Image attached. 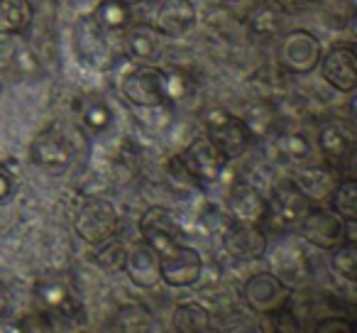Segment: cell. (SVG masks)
Masks as SVG:
<instances>
[{
	"instance_id": "6da1fadb",
	"label": "cell",
	"mask_w": 357,
	"mask_h": 333,
	"mask_svg": "<svg viewBox=\"0 0 357 333\" xmlns=\"http://www.w3.org/2000/svg\"><path fill=\"white\" fill-rule=\"evenodd\" d=\"M74 228L84 243L98 248L100 243L115 238L120 230V216L115 211L113 201L103 196H91L79 206L74 219Z\"/></svg>"
},
{
	"instance_id": "7a4b0ae2",
	"label": "cell",
	"mask_w": 357,
	"mask_h": 333,
	"mask_svg": "<svg viewBox=\"0 0 357 333\" xmlns=\"http://www.w3.org/2000/svg\"><path fill=\"white\" fill-rule=\"evenodd\" d=\"M206 138L220 149L225 159H238L248 152L252 142V130L248 128L243 118L228 113L223 108L206 110Z\"/></svg>"
},
{
	"instance_id": "3957f363",
	"label": "cell",
	"mask_w": 357,
	"mask_h": 333,
	"mask_svg": "<svg viewBox=\"0 0 357 333\" xmlns=\"http://www.w3.org/2000/svg\"><path fill=\"white\" fill-rule=\"evenodd\" d=\"M74 52L84 66L93 71H110L115 66V50L110 47V40L105 30L93 17H81L71 32Z\"/></svg>"
},
{
	"instance_id": "277c9868",
	"label": "cell",
	"mask_w": 357,
	"mask_h": 333,
	"mask_svg": "<svg viewBox=\"0 0 357 333\" xmlns=\"http://www.w3.org/2000/svg\"><path fill=\"white\" fill-rule=\"evenodd\" d=\"M243 302L259 316H277L291 302V287L272 272H257L243 284Z\"/></svg>"
},
{
	"instance_id": "5b68a950",
	"label": "cell",
	"mask_w": 357,
	"mask_h": 333,
	"mask_svg": "<svg viewBox=\"0 0 357 333\" xmlns=\"http://www.w3.org/2000/svg\"><path fill=\"white\" fill-rule=\"evenodd\" d=\"M308 209H311V201L296 189V184L282 182L272 191V199L267 201L262 223H267V228L274 233H289V230L298 228V221L303 219Z\"/></svg>"
},
{
	"instance_id": "8992f818",
	"label": "cell",
	"mask_w": 357,
	"mask_h": 333,
	"mask_svg": "<svg viewBox=\"0 0 357 333\" xmlns=\"http://www.w3.org/2000/svg\"><path fill=\"white\" fill-rule=\"evenodd\" d=\"M296 230L318 250H333L347 240V223L331 209H308Z\"/></svg>"
},
{
	"instance_id": "52a82bcc",
	"label": "cell",
	"mask_w": 357,
	"mask_h": 333,
	"mask_svg": "<svg viewBox=\"0 0 357 333\" xmlns=\"http://www.w3.org/2000/svg\"><path fill=\"white\" fill-rule=\"evenodd\" d=\"M178 162L184 164V170L189 172V177L196 184H213L220 179L228 159L220 154V149L206 135H199L191 140V145H186L184 152L178 154Z\"/></svg>"
},
{
	"instance_id": "ba28073f",
	"label": "cell",
	"mask_w": 357,
	"mask_h": 333,
	"mask_svg": "<svg viewBox=\"0 0 357 333\" xmlns=\"http://www.w3.org/2000/svg\"><path fill=\"white\" fill-rule=\"evenodd\" d=\"M323 57V45L313 32L291 30L282 37L279 47V64L291 74H311Z\"/></svg>"
},
{
	"instance_id": "9c48e42d",
	"label": "cell",
	"mask_w": 357,
	"mask_h": 333,
	"mask_svg": "<svg viewBox=\"0 0 357 333\" xmlns=\"http://www.w3.org/2000/svg\"><path fill=\"white\" fill-rule=\"evenodd\" d=\"M159 272H162V282H167L169 287H194L204 272V260L199 250L174 243L159 255Z\"/></svg>"
},
{
	"instance_id": "30bf717a",
	"label": "cell",
	"mask_w": 357,
	"mask_h": 333,
	"mask_svg": "<svg viewBox=\"0 0 357 333\" xmlns=\"http://www.w3.org/2000/svg\"><path fill=\"white\" fill-rule=\"evenodd\" d=\"M223 250L233 260L252 262L267 253V233L259 228V223L230 221L223 230Z\"/></svg>"
},
{
	"instance_id": "8fae6325",
	"label": "cell",
	"mask_w": 357,
	"mask_h": 333,
	"mask_svg": "<svg viewBox=\"0 0 357 333\" xmlns=\"http://www.w3.org/2000/svg\"><path fill=\"white\" fill-rule=\"evenodd\" d=\"M123 96L137 108H162L167 105L162 91V69L154 66H139V69L130 71L120 84Z\"/></svg>"
},
{
	"instance_id": "7c38bea8",
	"label": "cell",
	"mask_w": 357,
	"mask_h": 333,
	"mask_svg": "<svg viewBox=\"0 0 357 333\" xmlns=\"http://www.w3.org/2000/svg\"><path fill=\"white\" fill-rule=\"evenodd\" d=\"M139 233L142 240H147L159 255L164 250H169L174 243H178V235H181V223H178V216L172 209H164V206H149L147 211L139 219Z\"/></svg>"
},
{
	"instance_id": "4fadbf2b",
	"label": "cell",
	"mask_w": 357,
	"mask_h": 333,
	"mask_svg": "<svg viewBox=\"0 0 357 333\" xmlns=\"http://www.w3.org/2000/svg\"><path fill=\"white\" fill-rule=\"evenodd\" d=\"M71 159H74V147L69 145V140L56 130H45L42 135H37L32 142V162L40 170L50 172V175H61L69 170Z\"/></svg>"
},
{
	"instance_id": "5bb4252c",
	"label": "cell",
	"mask_w": 357,
	"mask_h": 333,
	"mask_svg": "<svg viewBox=\"0 0 357 333\" xmlns=\"http://www.w3.org/2000/svg\"><path fill=\"white\" fill-rule=\"evenodd\" d=\"M294 184L311 204H328L333 199V191L340 184V172L333 164L301 167L294 177Z\"/></svg>"
},
{
	"instance_id": "9a60e30c",
	"label": "cell",
	"mask_w": 357,
	"mask_h": 333,
	"mask_svg": "<svg viewBox=\"0 0 357 333\" xmlns=\"http://www.w3.org/2000/svg\"><path fill=\"white\" fill-rule=\"evenodd\" d=\"M321 74L340 94H352L357 89V57L350 47H335L331 54L321 57Z\"/></svg>"
},
{
	"instance_id": "2e32d148",
	"label": "cell",
	"mask_w": 357,
	"mask_h": 333,
	"mask_svg": "<svg viewBox=\"0 0 357 333\" xmlns=\"http://www.w3.org/2000/svg\"><path fill=\"white\" fill-rule=\"evenodd\" d=\"M125 272H128L130 282L139 289H154L162 282V272H159V253L147 243L132 245L128 250V258H125Z\"/></svg>"
},
{
	"instance_id": "e0dca14e",
	"label": "cell",
	"mask_w": 357,
	"mask_h": 333,
	"mask_svg": "<svg viewBox=\"0 0 357 333\" xmlns=\"http://www.w3.org/2000/svg\"><path fill=\"white\" fill-rule=\"evenodd\" d=\"M196 25V8L191 0H162L154 13V30L164 37H181Z\"/></svg>"
},
{
	"instance_id": "ac0fdd59",
	"label": "cell",
	"mask_w": 357,
	"mask_h": 333,
	"mask_svg": "<svg viewBox=\"0 0 357 333\" xmlns=\"http://www.w3.org/2000/svg\"><path fill=\"white\" fill-rule=\"evenodd\" d=\"M35 297L47 311L52 313H61L66 318H74L79 316L81 306H79V299H76L74 289L66 279H59V277H47V279H40L35 284Z\"/></svg>"
},
{
	"instance_id": "d6986e66",
	"label": "cell",
	"mask_w": 357,
	"mask_h": 333,
	"mask_svg": "<svg viewBox=\"0 0 357 333\" xmlns=\"http://www.w3.org/2000/svg\"><path fill=\"white\" fill-rule=\"evenodd\" d=\"M230 219L240 223H262L264 211H267V199L262 191L252 184H235L228 196Z\"/></svg>"
},
{
	"instance_id": "ffe728a7",
	"label": "cell",
	"mask_w": 357,
	"mask_h": 333,
	"mask_svg": "<svg viewBox=\"0 0 357 333\" xmlns=\"http://www.w3.org/2000/svg\"><path fill=\"white\" fill-rule=\"evenodd\" d=\"M32 17L35 8L30 0H0V35H22Z\"/></svg>"
},
{
	"instance_id": "44dd1931",
	"label": "cell",
	"mask_w": 357,
	"mask_h": 333,
	"mask_svg": "<svg viewBox=\"0 0 357 333\" xmlns=\"http://www.w3.org/2000/svg\"><path fill=\"white\" fill-rule=\"evenodd\" d=\"M128 52L137 61H154L162 54V42H159V32L149 25H128Z\"/></svg>"
},
{
	"instance_id": "7402d4cb",
	"label": "cell",
	"mask_w": 357,
	"mask_h": 333,
	"mask_svg": "<svg viewBox=\"0 0 357 333\" xmlns=\"http://www.w3.org/2000/svg\"><path fill=\"white\" fill-rule=\"evenodd\" d=\"M172 326L178 333H204L211 328V313L201 304L194 302L178 304L172 313Z\"/></svg>"
},
{
	"instance_id": "603a6c76",
	"label": "cell",
	"mask_w": 357,
	"mask_h": 333,
	"mask_svg": "<svg viewBox=\"0 0 357 333\" xmlns=\"http://www.w3.org/2000/svg\"><path fill=\"white\" fill-rule=\"evenodd\" d=\"M318 145H321V152L326 154L328 162H342L350 152L352 140L340 125L326 123L318 130Z\"/></svg>"
},
{
	"instance_id": "cb8c5ba5",
	"label": "cell",
	"mask_w": 357,
	"mask_h": 333,
	"mask_svg": "<svg viewBox=\"0 0 357 333\" xmlns=\"http://www.w3.org/2000/svg\"><path fill=\"white\" fill-rule=\"evenodd\" d=\"M93 17L105 32H120L128 30L130 25V6H125L123 0H100L93 10Z\"/></svg>"
},
{
	"instance_id": "d4e9b609",
	"label": "cell",
	"mask_w": 357,
	"mask_h": 333,
	"mask_svg": "<svg viewBox=\"0 0 357 333\" xmlns=\"http://www.w3.org/2000/svg\"><path fill=\"white\" fill-rule=\"evenodd\" d=\"M333 211L345 223H355L357 219V182L352 177H340V184L333 191Z\"/></svg>"
},
{
	"instance_id": "484cf974",
	"label": "cell",
	"mask_w": 357,
	"mask_h": 333,
	"mask_svg": "<svg viewBox=\"0 0 357 333\" xmlns=\"http://www.w3.org/2000/svg\"><path fill=\"white\" fill-rule=\"evenodd\" d=\"M250 30L259 37H274L282 30V8L277 6H257L245 20Z\"/></svg>"
},
{
	"instance_id": "4316f807",
	"label": "cell",
	"mask_w": 357,
	"mask_h": 333,
	"mask_svg": "<svg viewBox=\"0 0 357 333\" xmlns=\"http://www.w3.org/2000/svg\"><path fill=\"white\" fill-rule=\"evenodd\" d=\"M331 269L333 274H337L345 282H355L357 279V250L350 238L331 250Z\"/></svg>"
},
{
	"instance_id": "83f0119b",
	"label": "cell",
	"mask_w": 357,
	"mask_h": 333,
	"mask_svg": "<svg viewBox=\"0 0 357 333\" xmlns=\"http://www.w3.org/2000/svg\"><path fill=\"white\" fill-rule=\"evenodd\" d=\"M98 248H100V253L96 255V260H98L100 267L113 269V272H118V269H123V267H125L128 248H125V245L120 243V240L110 238V240H105V243H100Z\"/></svg>"
},
{
	"instance_id": "f1b7e54d",
	"label": "cell",
	"mask_w": 357,
	"mask_h": 333,
	"mask_svg": "<svg viewBox=\"0 0 357 333\" xmlns=\"http://www.w3.org/2000/svg\"><path fill=\"white\" fill-rule=\"evenodd\" d=\"M162 91L167 105L176 103V101L186 98L189 94V79H186L181 71H164L162 69Z\"/></svg>"
},
{
	"instance_id": "f546056e",
	"label": "cell",
	"mask_w": 357,
	"mask_h": 333,
	"mask_svg": "<svg viewBox=\"0 0 357 333\" xmlns=\"http://www.w3.org/2000/svg\"><path fill=\"white\" fill-rule=\"evenodd\" d=\"M110 120H113V115H110V108L103 101H96V103H91L89 108L84 110V125L91 133H103L110 125Z\"/></svg>"
},
{
	"instance_id": "4dcf8cb0",
	"label": "cell",
	"mask_w": 357,
	"mask_h": 333,
	"mask_svg": "<svg viewBox=\"0 0 357 333\" xmlns=\"http://www.w3.org/2000/svg\"><path fill=\"white\" fill-rule=\"evenodd\" d=\"M279 149H282L289 159H294V162H301V159H306L308 152H311V145H308V140L303 138V135L289 133V135H282Z\"/></svg>"
},
{
	"instance_id": "1f68e13d",
	"label": "cell",
	"mask_w": 357,
	"mask_h": 333,
	"mask_svg": "<svg viewBox=\"0 0 357 333\" xmlns=\"http://www.w3.org/2000/svg\"><path fill=\"white\" fill-rule=\"evenodd\" d=\"M218 3L235 17V20H240V22L248 20L250 13L259 6V0H218Z\"/></svg>"
},
{
	"instance_id": "d6a6232c",
	"label": "cell",
	"mask_w": 357,
	"mask_h": 333,
	"mask_svg": "<svg viewBox=\"0 0 357 333\" xmlns=\"http://www.w3.org/2000/svg\"><path fill=\"white\" fill-rule=\"evenodd\" d=\"M316 331L318 333H335V331L352 333L355 328H352V323H347L345 318H323V321L316 326Z\"/></svg>"
},
{
	"instance_id": "836d02e7",
	"label": "cell",
	"mask_w": 357,
	"mask_h": 333,
	"mask_svg": "<svg viewBox=\"0 0 357 333\" xmlns=\"http://www.w3.org/2000/svg\"><path fill=\"white\" fill-rule=\"evenodd\" d=\"M13 191H15V177L10 175V170H8V167H3V164H0V204L10 199Z\"/></svg>"
},
{
	"instance_id": "e575fe53",
	"label": "cell",
	"mask_w": 357,
	"mask_h": 333,
	"mask_svg": "<svg viewBox=\"0 0 357 333\" xmlns=\"http://www.w3.org/2000/svg\"><path fill=\"white\" fill-rule=\"evenodd\" d=\"M8 306H10V294H8V289H6V284L0 282V318L6 316V311H8Z\"/></svg>"
},
{
	"instance_id": "d590c367",
	"label": "cell",
	"mask_w": 357,
	"mask_h": 333,
	"mask_svg": "<svg viewBox=\"0 0 357 333\" xmlns=\"http://www.w3.org/2000/svg\"><path fill=\"white\" fill-rule=\"evenodd\" d=\"M303 3H306V0H277V6L282 8V10H296Z\"/></svg>"
},
{
	"instance_id": "8d00e7d4",
	"label": "cell",
	"mask_w": 357,
	"mask_h": 333,
	"mask_svg": "<svg viewBox=\"0 0 357 333\" xmlns=\"http://www.w3.org/2000/svg\"><path fill=\"white\" fill-rule=\"evenodd\" d=\"M125 6H137V3H142V0H123Z\"/></svg>"
},
{
	"instance_id": "74e56055",
	"label": "cell",
	"mask_w": 357,
	"mask_h": 333,
	"mask_svg": "<svg viewBox=\"0 0 357 333\" xmlns=\"http://www.w3.org/2000/svg\"><path fill=\"white\" fill-rule=\"evenodd\" d=\"M0 91H3V86H0Z\"/></svg>"
}]
</instances>
